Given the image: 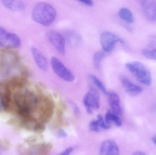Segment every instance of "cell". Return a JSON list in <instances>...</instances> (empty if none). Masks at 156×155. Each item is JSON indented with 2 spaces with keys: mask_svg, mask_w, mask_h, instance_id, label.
<instances>
[{
  "mask_svg": "<svg viewBox=\"0 0 156 155\" xmlns=\"http://www.w3.org/2000/svg\"><path fill=\"white\" fill-rule=\"evenodd\" d=\"M56 16V10L55 7L46 2L37 3L32 10V19L43 26L51 25L55 20Z\"/></svg>",
  "mask_w": 156,
  "mask_h": 155,
  "instance_id": "cell-1",
  "label": "cell"
},
{
  "mask_svg": "<svg viewBox=\"0 0 156 155\" xmlns=\"http://www.w3.org/2000/svg\"><path fill=\"white\" fill-rule=\"evenodd\" d=\"M126 66L140 83L147 86L151 85L152 83L151 73L143 63L139 62H130L126 63Z\"/></svg>",
  "mask_w": 156,
  "mask_h": 155,
  "instance_id": "cell-2",
  "label": "cell"
},
{
  "mask_svg": "<svg viewBox=\"0 0 156 155\" xmlns=\"http://www.w3.org/2000/svg\"><path fill=\"white\" fill-rule=\"evenodd\" d=\"M55 105L52 99L46 96H39L37 110L39 122L44 124L49 121L54 113Z\"/></svg>",
  "mask_w": 156,
  "mask_h": 155,
  "instance_id": "cell-3",
  "label": "cell"
},
{
  "mask_svg": "<svg viewBox=\"0 0 156 155\" xmlns=\"http://www.w3.org/2000/svg\"><path fill=\"white\" fill-rule=\"evenodd\" d=\"M50 64L53 71L59 78L67 82H72L75 80L73 73L58 58L55 56L51 57Z\"/></svg>",
  "mask_w": 156,
  "mask_h": 155,
  "instance_id": "cell-4",
  "label": "cell"
},
{
  "mask_svg": "<svg viewBox=\"0 0 156 155\" xmlns=\"http://www.w3.org/2000/svg\"><path fill=\"white\" fill-rule=\"evenodd\" d=\"M83 103L87 113L90 114L93 113L95 110L100 107V95L96 89L91 87L84 96Z\"/></svg>",
  "mask_w": 156,
  "mask_h": 155,
  "instance_id": "cell-5",
  "label": "cell"
},
{
  "mask_svg": "<svg viewBox=\"0 0 156 155\" xmlns=\"http://www.w3.org/2000/svg\"><path fill=\"white\" fill-rule=\"evenodd\" d=\"M21 40L17 35L7 32L0 26V46L4 48H18L21 45Z\"/></svg>",
  "mask_w": 156,
  "mask_h": 155,
  "instance_id": "cell-6",
  "label": "cell"
},
{
  "mask_svg": "<svg viewBox=\"0 0 156 155\" xmlns=\"http://www.w3.org/2000/svg\"><path fill=\"white\" fill-rule=\"evenodd\" d=\"M119 42L123 43V41L119 36L110 32H104L100 36V42L103 50L107 52H112L115 45Z\"/></svg>",
  "mask_w": 156,
  "mask_h": 155,
  "instance_id": "cell-7",
  "label": "cell"
},
{
  "mask_svg": "<svg viewBox=\"0 0 156 155\" xmlns=\"http://www.w3.org/2000/svg\"><path fill=\"white\" fill-rule=\"evenodd\" d=\"M47 37L51 44L61 54H64L66 52V41L62 34L55 31L48 32Z\"/></svg>",
  "mask_w": 156,
  "mask_h": 155,
  "instance_id": "cell-8",
  "label": "cell"
},
{
  "mask_svg": "<svg viewBox=\"0 0 156 155\" xmlns=\"http://www.w3.org/2000/svg\"><path fill=\"white\" fill-rule=\"evenodd\" d=\"M140 5L146 18L150 22H156V1L143 0Z\"/></svg>",
  "mask_w": 156,
  "mask_h": 155,
  "instance_id": "cell-9",
  "label": "cell"
},
{
  "mask_svg": "<svg viewBox=\"0 0 156 155\" xmlns=\"http://www.w3.org/2000/svg\"><path fill=\"white\" fill-rule=\"evenodd\" d=\"M119 79L126 92L129 95L135 96L143 92V88L141 86L134 83L124 76H121Z\"/></svg>",
  "mask_w": 156,
  "mask_h": 155,
  "instance_id": "cell-10",
  "label": "cell"
},
{
  "mask_svg": "<svg viewBox=\"0 0 156 155\" xmlns=\"http://www.w3.org/2000/svg\"><path fill=\"white\" fill-rule=\"evenodd\" d=\"M99 155H120L119 147L113 140H105L101 144Z\"/></svg>",
  "mask_w": 156,
  "mask_h": 155,
  "instance_id": "cell-11",
  "label": "cell"
},
{
  "mask_svg": "<svg viewBox=\"0 0 156 155\" xmlns=\"http://www.w3.org/2000/svg\"><path fill=\"white\" fill-rule=\"evenodd\" d=\"M106 95L108 96V103L112 109V112L117 115H122L123 111L118 95L115 92H108Z\"/></svg>",
  "mask_w": 156,
  "mask_h": 155,
  "instance_id": "cell-12",
  "label": "cell"
},
{
  "mask_svg": "<svg viewBox=\"0 0 156 155\" xmlns=\"http://www.w3.org/2000/svg\"><path fill=\"white\" fill-rule=\"evenodd\" d=\"M31 52L37 67L42 71H47L48 68V62L43 53L35 47L31 48Z\"/></svg>",
  "mask_w": 156,
  "mask_h": 155,
  "instance_id": "cell-13",
  "label": "cell"
},
{
  "mask_svg": "<svg viewBox=\"0 0 156 155\" xmlns=\"http://www.w3.org/2000/svg\"><path fill=\"white\" fill-rule=\"evenodd\" d=\"M11 101L10 88L7 83H0V104L4 109H7L10 106Z\"/></svg>",
  "mask_w": 156,
  "mask_h": 155,
  "instance_id": "cell-14",
  "label": "cell"
},
{
  "mask_svg": "<svg viewBox=\"0 0 156 155\" xmlns=\"http://www.w3.org/2000/svg\"><path fill=\"white\" fill-rule=\"evenodd\" d=\"M51 148L50 144H40L31 147L23 155H48Z\"/></svg>",
  "mask_w": 156,
  "mask_h": 155,
  "instance_id": "cell-15",
  "label": "cell"
},
{
  "mask_svg": "<svg viewBox=\"0 0 156 155\" xmlns=\"http://www.w3.org/2000/svg\"><path fill=\"white\" fill-rule=\"evenodd\" d=\"M64 36L66 42L73 47L79 46L81 43V36L76 31L67 30L65 32Z\"/></svg>",
  "mask_w": 156,
  "mask_h": 155,
  "instance_id": "cell-16",
  "label": "cell"
},
{
  "mask_svg": "<svg viewBox=\"0 0 156 155\" xmlns=\"http://www.w3.org/2000/svg\"><path fill=\"white\" fill-rule=\"evenodd\" d=\"M2 2L5 8L12 11L20 12L25 8V5L22 1H2Z\"/></svg>",
  "mask_w": 156,
  "mask_h": 155,
  "instance_id": "cell-17",
  "label": "cell"
},
{
  "mask_svg": "<svg viewBox=\"0 0 156 155\" xmlns=\"http://www.w3.org/2000/svg\"><path fill=\"white\" fill-rule=\"evenodd\" d=\"M105 120L108 124L112 126V124H114L118 127L121 126L122 123V119L119 116L113 113L112 111H108L106 113Z\"/></svg>",
  "mask_w": 156,
  "mask_h": 155,
  "instance_id": "cell-18",
  "label": "cell"
},
{
  "mask_svg": "<svg viewBox=\"0 0 156 155\" xmlns=\"http://www.w3.org/2000/svg\"><path fill=\"white\" fill-rule=\"evenodd\" d=\"M27 80L23 77H15L7 83L9 88H22L27 84Z\"/></svg>",
  "mask_w": 156,
  "mask_h": 155,
  "instance_id": "cell-19",
  "label": "cell"
},
{
  "mask_svg": "<svg viewBox=\"0 0 156 155\" xmlns=\"http://www.w3.org/2000/svg\"><path fill=\"white\" fill-rule=\"evenodd\" d=\"M121 19L128 23H132L134 22L133 16L131 11L126 8H122L118 13Z\"/></svg>",
  "mask_w": 156,
  "mask_h": 155,
  "instance_id": "cell-20",
  "label": "cell"
},
{
  "mask_svg": "<svg viewBox=\"0 0 156 155\" xmlns=\"http://www.w3.org/2000/svg\"><path fill=\"white\" fill-rule=\"evenodd\" d=\"M89 78L90 79L91 81L99 89L101 90L102 92L105 94L106 95L107 94V90H106V88L104 84L99 79L97 78L96 76L92 74H90L89 75Z\"/></svg>",
  "mask_w": 156,
  "mask_h": 155,
  "instance_id": "cell-21",
  "label": "cell"
},
{
  "mask_svg": "<svg viewBox=\"0 0 156 155\" xmlns=\"http://www.w3.org/2000/svg\"><path fill=\"white\" fill-rule=\"evenodd\" d=\"M104 53L101 51L95 52L93 56V63L96 69H99L101 66V62L104 57Z\"/></svg>",
  "mask_w": 156,
  "mask_h": 155,
  "instance_id": "cell-22",
  "label": "cell"
},
{
  "mask_svg": "<svg viewBox=\"0 0 156 155\" xmlns=\"http://www.w3.org/2000/svg\"><path fill=\"white\" fill-rule=\"evenodd\" d=\"M97 120L101 131L108 130V129L111 128V126L105 122V120L104 119L102 116L101 115H99L97 116Z\"/></svg>",
  "mask_w": 156,
  "mask_h": 155,
  "instance_id": "cell-23",
  "label": "cell"
},
{
  "mask_svg": "<svg viewBox=\"0 0 156 155\" xmlns=\"http://www.w3.org/2000/svg\"><path fill=\"white\" fill-rule=\"evenodd\" d=\"M143 55L147 58L151 60L156 61V49H144L143 50Z\"/></svg>",
  "mask_w": 156,
  "mask_h": 155,
  "instance_id": "cell-24",
  "label": "cell"
},
{
  "mask_svg": "<svg viewBox=\"0 0 156 155\" xmlns=\"http://www.w3.org/2000/svg\"><path fill=\"white\" fill-rule=\"evenodd\" d=\"M89 128L92 132L98 133L101 131L97 120H93L89 124Z\"/></svg>",
  "mask_w": 156,
  "mask_h": 155,
  "instance_id": "cell-25",
  "label": "cell"
},
{
  "mask_svg": "<svg viewBox=\"0 0 156 155\" xmlns=\"http://www.w3.org/2000/svg\"><path fill=\"white\" fill-rule=\"evenodd\" d=\"M9 144L6 140L0 139V147L3 149H7L9 148Z\"/></svg>",
  "mask_w": 156,
  "mask_h": 155,
  "instance_id": "cell-26",
  "label": "cell"
},
{
  "mask_svg": "<svg viewBox=\"0 0 156 155\" xmlns=\"http://www.w3.org/2000/svg\"><path fill=\"white\" fill-rule=\"evenodd\" d=\"M79 2L83 5L88 6H92L94 5L93 1H91V0H80V1H79Z\"/></svg>",
  "mask_w": 156,
  "mask_h": 155,
  "instance_id": "cell-27",
  "label": "cell"
},
{
  "mask_svg": "<svg viewBox=\"0 0 156 155\" xmlns=\"http://www.w3.org/2000/svg\"><path fill=\"white\" fill-rule=\"evenodd\" d=\"M58 136L60 138H65L67 136V134L65 130L60 129L58 132Z\"/></svg>",
  "mask_w": 156,
  "mask_h": 155,
  "instance_id": "cell-28",
  "label": "cell"
},
{
  "mask_svg": "<svg viewBox=\"0 0 156 155\" xmlns=\"http://www.w3.org/2000/svg\"><path fill=\"white\" fill-rule=\"evenodd\" d=\"M73 150H74V149H73V147H69V148H67L66 150H64V151L59 155H70V154L73 152Z\"/></svg>",
  "mask_w": 156,
  "mask_h": 155,
  "instance_id": "cell-29",
  "label": "cell"
},
{
  "mask_svg": "<svg viewBox=\"0 0 156 155\" xmlns=\"http://www.w3.org/2000/svg\"><path fill=\"white\" fill-rule=\"evenodd\" d=\"M150 44L153 46H156V35L151 38L150 40Z\"/></svg>",
  "mask_w": 156,
  "mask_h": 155,
  "instance_id": "cell-30",
  "label": "cell"
},
{
  "mask_svg": "<svg viewBox=\"0 0 156 155\" xmlns=\"http://www.w3.org/2000/svg\"><path fill=\"white\" fill-rule=\"evenodd\" d=\"M132 155H146L144 152H141V151H136L134 152Z\"/></svg>",
  "mask_w": 156,
  "mask_h": 155,
  "instance_id": "cell-31",
  "label": "cell"
},
{
  "mask_svg": "<svg viewBox=\"0 0 156 155\" xmlns=\"http://www.w3.org/2000/svg\"><path fill=\"white\" fill-rule=\"evenodd\" d=\"M152 140H153V142L156 145V134L153 137Z\"/></svg>",
  "mask_w": 156,
  "mask_h": 155,
  "instance_id": "cell-32",
  "label": "cell"
},
{
  "mask_svg": "<svg viewBox=\"0 0 156 155\" xmlns=\"http://www.w3.org/2000/svg\"><path fill=\"white\" fill-rule=\"evenodd\" d=\"M0 155H1V152H0Z\"/></svg>",
  "mask_w": 156,
  "mask_h": 155,
  "instance_id": "cell-33",
  "label": "cell"
}]
</instances>
